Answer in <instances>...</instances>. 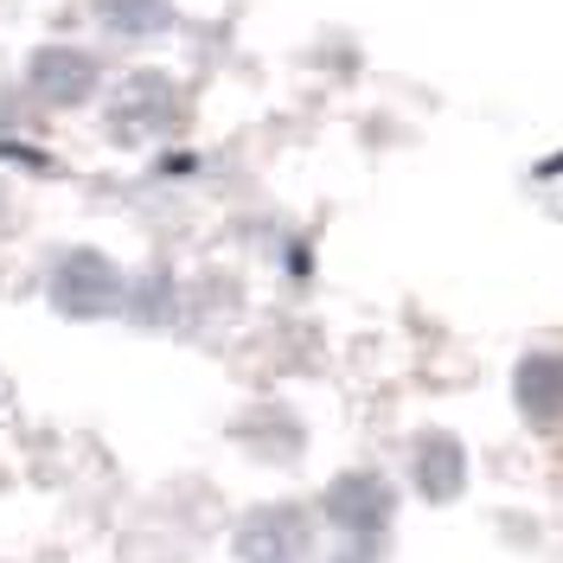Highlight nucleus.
<instances>
[{"mask_svg": "<svg viewBox=\"0 0 563 563\" xmlns=\"http://www.w3.org/2000/svg\"><path fill=\"white\" fill-rule=\"evenodd\" d=\"M45 308L58 320H122L129 269L97 244H58L45 256Z\"/></svg>", "mask_w": 563, "mask_h": 563, "instance_id": "2", "label": "nucleus"}, {"mask_svg": "<svg viewBox=\"0 0 563 563\" xmlns=\"http://www.w3.org/2000/svg\"><path fill=\"white\" fill-rule=\"evenodd\" d=\"M109 84V58L97 45H70V38H45L26 52V70H20V90L38 115H77L103 97Z\"/></svg>", "mask_w": 563, "mask_h": 563, "instance_id": "3", "label": "nucleus"}, {"mask_svg": "<svg viewBox=\"0 0 563 563\" xmlns=\"http://www.w3.org/2000/svg\"><path fill=\"white\" fill-rule=\"evenodd\" d=\"M410 481H417V493H429V499H455L461 481H467V455H461L455 435L429 429L417 449H410Z\"/></svg>", "mask_w": 563, "mask_h": 563, "instance_id": "7", "label": "nucleus"}, {"mask_svg": "<svg viewBox=\"0 0 563 563\" xmlns=\"http://www.w3.org/2000/svg\"><path fill=\"white\" fill-rule=\"evenodd\" d=\"M103 135L115 147H167L192 122V90L167 65H129L103 84Z\"/></svg>", "mask_w": 563, "mask_h": 563, "instance_id": "1", "label": "nucleus"}, {"mask_svg": "<svg viewBox=\"0 0 563 563\" xmlns=\"http://www.w3.org/2000/svg\"><path fill=\"white\" fill-rule=\"evenodd\" d=\"M320 512H327V526L340 531L346 544H378L390 526V487L378 474H340L327 499H320Z\"/></svg>", "mask_w": 563, "mask_h": 563, "instance_id": "6", "label": "nucleus"}, {"mask_svg": "<svg viewBox=\"0 0 563 563\" xmlns=\"http://www.w3.org/2000/svg\"><path fill=\"white\" fill-rule=\"evenodd\" d=\"M20 224V192H13V179L0 174V231H13Z\"/></svg>", "mask_w": 563, "mask_h": 563, "instance_id": "10", "label": "nucleus"}, {"mask_svg": "<svg viewBox=\"0 0 563 563\" xmlns=\"http://www.w3.org/2000/svg\"><path fill=\"white\" fill-rule=\"evenodd\" d=\"M238 558L244 563H308L314 558V519L301 506H256L238 526Z\"/></svg>", "mask_w": 563, "mask_h": 563, "instance_id": "5", "label": "nucleus"}, {"mask_svg": "<svg viewBox=\"0 0 563 563\" xmlns=\"http://www.w3.org/2000/svg\"><path fill=\"white\" fill-rule=\"evenodd\" d=\"M77 13L90 20V33L115 45V52H147V45H167L186 26L174 0H77Z\"/></svg>", "mask_w": 563, "mask_h": 563, "instance_id": "4", "label": "nucleus"}, {"mask_svg": "<svg viewBox=\"0 0 563 563\" xmlns=\"http://www.w3.org/2000/svg\"><path fill=\"white\" fill-rule=\"evenodd\" d=\"M38 122V109L26 103V90H20V84H7V77H0V154H13V141L26 135V129H33Z\"/></svg>", "mask_w": 563, "mask_h": 563, "instance_id": "9", "label": "nucleus"}, {"mask_svg": "<svg viewBox=\"0 0 563 563\" xmlns=\"http://www.w3.org/2000/svg\"><path fill=\"white\" fill-rule=\"evenodd\" d=\"M519 410L531 422H563V352H531L519 365Z\"/></svg>", "mask_w": 563, "mask_h": 563, "instance_id": "8", "label": "nucleus"}]
</instances>
